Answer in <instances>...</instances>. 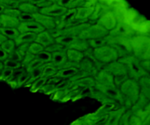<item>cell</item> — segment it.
<instances>
[{
  "mask_svg": "<svg viewBox=\"0 0 150 125\" xmlns=\"http://www.w3.org/2000/svg\"><path fill=\"white\" fill-rule=\"evenodd\" d=\"M29 78H30V73L25 70L18 78L17 82H16V88H19L26 84V83L29 80Z\"/></svg>",
  "mask_w": 150,
  "mask_h": 125,
  "instance_id": "cell-38",
  "label": "cell"
},
{
  "mask_svg": "<svg viewBox=\"0 0 150 125\" xmlns=\"http://www.w3.org/2000/svg\"><path fill=\"white\" fill-rule=\"evenodd\" d=\"M106 45L112 47L116 50L119 56V59L122 57L132 55V48L130 44V38L120 36H106Z\"/></svg>",
  "mask_w": 150,
  "mask_h": 125,
  "instance_id": "cell-5",
  "label": "cell"
},
{
  "mask_svg": "<svg viewBox=\"0 0 150 125\" xmlns=\"http://www.w3.org/2000/svg\"><path fill=\"white\" fill-rule=\"evenodd\" d=\"M67 11V8L63 7L57 4V3H54L51 5L46 7H42L39 10V13L45 16H50L53 18H60Z\"/></svg>",
  "mask_w": 150,
  "mask_h": 125,
  "instance_id": "cell-12",
  "label": "cell"
},
{
  "mask_svg": "<svg viewBox=\"0 0 150 125\" xmlns=\"http://www.w3.org/2000/svg\"><path fill=\"white\" fill-rule=\"evenodd\" d=\"M108 35V31H107L100 25L96 23L94 25H89L79 35L78 37L79 39L89 40L95 39V38L104 37Z\"/></svg>",
  "mask_w": 150,
  "mask_h": 125,
  "instance_id": "cell-8",
  "label": "cell"
},
{
  "mask_svg": "<svg viewBox=\"0 0 150 125\" xmlns=\"http://www.w3.org/2000/svg\"><path fill=\"white\" fill-rule=\"evenodd\" d=\"M98 24L100 25L103 28H105L108 32L112 30L117 25V22L114 17V14L111 11H108L103 15L98 20Z\"/></svg>",
  "mask_w": 150,
  "mask_h": 125,
  "instance_id": "cell-14",
  "label": "cell"
},
{
  "mask_svg": "<svg viewBox=\"0 0 150 125\" xmlns=\"http://www.w3.org/2000/svg\"><path fill=\"white\" fill-rule=\"evenodd\" d=\"M94 78L96 83L98 84L105 86H116L114 82V76L104 70L97 72Z\"/></svg>",
  "mask_w": 150,
  "mask_h": 125,
  "instance_id": "cell-15",
  "label": "cell"
},
{
  "mask_svg": "<svg viewBox=\"0 0 150 125\" xmlns=\"http://www.w3.org/2000/svg\"><path fill=\"white\" fill-rule=\"evenodd\" d=\"M0 32L4 35L7 39L15 40L20 35L16 28H4L0 27Z\"/></svg>",
  "mask_w": 150,
  "mask_h": 125,
  "instance_id": "cell-28",
  "label": "cell"
},
{
  "mask_svg": "<svg viewBox=\"0 0 150 125\" xmlns=\"http://www.w3.org/2000/svg\"><path fill=\"white\" fill-rule=\"evenodd\" d=\"M73 1H74V0H59L57 2V4H59V6H61V7L67 8V7H69V5H70Z\"/></svg>",
  "mask_w": 150,
  "mask_h": 125,
  "instance_id": "cell-55",
  "label": "cell"
},
{
  "mask_svg": "<svg viewBox=\"0 0 150 125\" xmlns=\"http://www.w3.org/2000/svg\"><path fill=\"white\" fill-rule=\"evenodd\" d=\"M102 70H105V71L108 72V73H109L110 74L112 75L114 77V76H119V75L127 74L125 66L122 63L120 62L118 60L105 64V65L103 66V67Z\"/></svg>",
  "mask_w": 150,
  "mask_h": 125,
  "instance_id": "cell-16",
  "label": "cell"
},
{
  "mask_svg": "<svg viewBox=\"0 0 150 125\" xmlns=\"http://www.w3.org/2000/svg\"><path fill=\"white\" fill-rule=\"evenodd\" d=\"M0 47L2 50H4L7 54H10V52L13 51V50L16 49V44H15L14 40H8L4 41L3 43H1L0 45Z\"/></svg>",
  "mask_w": 150,
  "mask_h": 125,
  "instance_id": "cell-36",
  "label": "cell"
},
{
  "mask_svg": "<svg viewBox=\"0 0 150 125\" xmlns=\"http://www.w3.org/2000/svg\"><path fill=\"white\" fill-rule=\"evenodd\" d=\"M95 88L103 93L105 95H106L110 99L117 102L119 105L123 106L122 96L121 92L118 87L117 86H105L98 84V83H95Z\"/></svg>",
  "mask_w": 150,
  "mask_h": 125,
  "instance_id": "cell-9",
  "label": "cell"
},
{
  "mask_svg": "<svg viewBox=\"0 0 150 125\" xmlns=\"http://www.w3.org/2000/svg\"><path fill=\"white\" fill-rule=\"evenodd\" d=\"M18 20L21 22H27V21H32L34 20V17L32 14H29V13H21L20 16L18 18Z\"/></svg>",
  "mask_w": 150,
  "mask_h": 125,
  "instance_id": "cell-50",
  "label": "cell"
},
{
  "mask_svg": "<svg viewBox=\"0 0 150 125\" xmlns=\"http://www.w3.org/2000/svg\"><path fill=\"white\" fill-rule=\"evenodd\" d=\"M79 71V69L75 68V67L62 68L59 70L54 77L60 78H62V79H70L72 77H73V76H74Z\"/></svg>",
  "mask_w": 150,
  "mask_h": 125,
  "instance_id": "cell-23",
  "label": "cell"
},
{
  "mask_svg": "<svg viewBox=\"0 0 150 125\" xmlns=\"http://www.w3.org/2000/svg\"><path fill=\"white\" fill-rule=\"evenodd\" d=\"M128 75L127 74H122L119 75V76H114V84L117 87H120L127 79H128Z\"/></svg>",
  "mask_w": 150,
  "mask_h": 125,
  "instance_id": "cell-44",
  "label": "cell"
},
{
  "mask_svg": "<svg viewBox=\"0 0 150 125\" xmlns=\"http://www.w3.org/2000/svg\"><path fill=\"white\" fill-rule=\"evenodd\" d=\"M42 64H43V63H42L40 61L35 59L33 61H31V62L29 63L26 67H25V70H26V71L28 72V73H31L32 70L38 68V67H40V66L42 65Z\"/></svg>",
  "mask_w": 150,
  "mask_h": 125,
  "instance_id": "cell-43",
  "label": "cell"
},
{
  "mask_svg": "<svg viewBox=\"0 0 150 125\" xmlns=\"http://www.w3.org/2000/svg\"><path fill=\"white\" fill-rule=\"evenodd\" d=\"M40 91H42L45 94H47V95H51L56 92V86L46 83L41 88Z\"/></svg>",
  "mask_w": 150,
  "mask_h": 125,
  "instance_id": "cell-47",
  "label": "cell"
},
{
  "mask_svg": "<svg viewBox=\"0 0 150 125\" xmlns=\"http://www.w3.org/2000/svg\"><path fill=\"white\" fill-rule=\"evenodd\" d=\"M1 18V27L4 28H16L17 29L18 26L20 21L18 19L16 18L10 17V16H7V15L1 14L0 16Z\"/></svg>",
  "mask_w": 150,
  "mask_h": 125,
  "instance_id": "cell-22",
  "label": "cell"
},
{
  "mask_svg": "<svg viewBox=\"0 0 150 125\" xmlns=\"http://www.w3.org/2000/svg\"><path fill=\"white\" fill-rule=\"evenodd\" d=\"M25 70H25L24 67H19V68L16 69V70H13V74H12L10 78L7 81V83H8L9 84H10V86L13 88H16V82H17L18 78L19 76H20Z\"/></svg>",
  "mask_w": 150,
  "mask_h": 125,
  "instance_id": "cell-31",
  "label": "cell"
},
{
  "mask_svg": "<svg viewBox=\"0 0 150 125\" xmlns=\"http://www.w3.org/2000/svg\"><path fill=\"white\" fill-rule=\"evenodd\" d=\"M87 42L89 45V48H92V49H95V48H100V47L106 45V36L104 37L89 40H87Z\"/></svg>",
  "mask_w": 150,
  "mask_h": 125,
  "instance_id": "cell-32",
  "label": "cell"
},
{
  "mask_svg": "<svg viewBox=\"0 0 150 125\" xmlns=\"http://www.w3.org/2000/svg\"><path fill=\"white\" fill-rule=\"evenodd\" d=\"M0 4L5 9H13L18 8L20 2L16 0H0Z\"/></svg>",
  "mask_w": 150,
  "mask_h": 125,
  "instance_id": "cell-37",
  "label": "cell"
},
{
  "mask_svg": "<svg viewBox=\"0 0 150 125\" xmlns=\"http://www.w3.org/2000/svg\"><path fill=\"white\" fill-rule=\"evenodd\" d=\"M142 120L139 117L132 114L130 118V124H129V125H142Z\"/></svg>",
  "mask_w": 150,
  "mask_h": 125,
  "instance_id": "cell-54",
  "label": "cell"
},
{
  "mask_svg": "<svg viewBox=\"0 0 150 125\" xmlns=\"http://www.w3.org/2000/svg\"><path fill=\"white\" fill-rule=\"evenodd\" d=\"M89 48V45L88 44L87 40L79 39V37L76 38V40L68 47V48H70V49L77 50V51H81V52H84Z\"/></svg>",
  "mask_w": 150,
  "mask_h": 125,
  "instance_id": "cell-26",
  "label": "cell"
},
{
  "mask_svg": "<svg viewBox=\"0 0 150 125\" xmlns=\"http://www.w3.org/2000/svg\"><path fill=\"white\" fill-rule=\"evenodd\" d=\"M44 50V48L41 45H40L39 43L36 42H33L32 43H30L29 47V52L31 54H34V55H37L38 54H39L40 52Z\"/></svg>",
  "mask_w": 150,
  "mask_h": 125,
  "instance_id": "cell-39",
  "label": "cell"
},
{
  "mask_svg": "<svg viewBox=\"0 0 150 125\" xmlns=\"http://www.w3.org/2000/svg\"><path fill=\"white\" fill-rule=\"evenodd\" d=\"M93 54L95 60L104 64L119 59L118 54L116 50L108 45L93 49Z\"/></svg>",
  "mask_w": 150,
  "mask_h": 125,
  "instance_id": "cell-7",
  "label": "cell"
},
{
  "mask_svg": "<svg viewBox=\"0 0 150 125\" xmlns=\"http://www.w3.org/2000/svg\"><path fill=\"white\" fill-rule=\"evenodd\" d=\"M21 13V12L17 8L4 9V12H3V14L7 15V16H10V17L16 18H18V16H20Z\"/></svg>",
  "mask_w": 150,
  "mask_h": 125,
  "instance_id": "cell-46",
  "label": "cell"
},
{
  "mask_svg": "<svg viewBox=\"0 0 150 125\" xmlns=\"http://www.w3.org/2000/svg\"><path fill=\"white\" fill-rule=\"evenodd\" d=\"M4 9H5V8H4V7H3L2 5H1V4H0V13H3Z\"/></svg>",
  "mask_w": 150,
  "mask_h": 125,
  "instance_id": "cell-60",
  "label": "cell"
},
{
  "mask_svg": "<svg viewBox=\"0 0 150 125\" xmlns=\"http://www.w3.org/2000/svg\"><path fill=\"white\" fill-rule=\"evenodd\" d=\"M126 108L124 106H121L118 108L111 110L108 114V117L104 125H118L120 118L122 114L125 112Z\"/></svg>",
  "mask_w": 150,
  "mask_h": 125,
  "instance_id": "cell-17",
  "label": "cell"
},
{
  "mask_svg": "<svg viewBox=\"0 0 150 125\" xmlns=\"http://www.w3.org/2000/svg\"><path fill=\"white\" fill-rule=\"evenodd\" d=\"M44 1H45V0H28V2L31 3V4H34V5L38 7L40 4H41V3Z\"/></svg>",
  "mask_w": 150,
  "mask_h": 125,
  "instance_id": "cell-58",
  "label": "cell"
},
{
  "mask_svg": "<svg viewBox=\"0 0 150 125\" xmlns=\"http://www.w3.org/2000/svg\"><path fill=\"white\" fill-rule=\"evenodd\" d=\"M132 54L139 60H149L150 39L148 35H137L130 38Z\"/></svg>",
  "mask_w": 150,
  "mask_h": 125,
  "instance_id": "cell-3",
  "label": "cell"
},
{
  "mask_svg": "<svg viewBox=\"0 0 150 125\" xmlns=\"http://www.w3.org/2000/svg\"><path fill=\"white\" fill-rule=\"evenodd\" d=\"M118 61L125 66L129 78L139 81L143 76L149 75L141 67L140 60L135 57L133 54L120 58Z\"/></svg>",
  "mask_w": 150,
  "mask_h": 125,
  "instance_id": "cell-4",
  "label": "cell"
},
{
  "mask_svg": "<svg viewBox=\"0 0 150 125\" xmlns=\"http://www.w3.org/2000/svg\"><path fill=\"white\" fill-rule=\"evenodd\" d=\"M71 125H88V124H86V122L85 121L83 117H81V119H79L78 120L75 121Z\"/></svg>",
  "mask_w": 150,
  "mask_h": 125,
  "instance_id": "cell-57",
  "label": "cell"
},
{
  "mask_svg": "<svg viewBox=\"0 0 150 125\" xmlns=\"http://www.w3.org/2000/svg\"><path fill=\"white\" fill-rule=\"evenodd\" d=\"M1 26V18H0V27Z\"/></svg>",
  "mask_w": 150,
  "mask_h": 125,
  "instance_id": "cell-63",
  "label": "cell"
},
{
  "mask_svg": "<svg viewBox=\"0 0 150 125\" xmlns=\"http://www.w3.org/2000/svg\"><path fill=\"white\" fill-rule=\"evenodd\" d=\"M47 80H48V79L42 77H40L38 79H37V80H35L30 86L31 91H32V92H37V91L38 90H40L41 88L46 83Z\"/></svg>",
  "mask_w": 150,
  "mask_h": 125,
  "instance_id": "cell-35",
  "label": "cell"
},
{
  "mask_svg": "<svg viewBox=\"0 0 150 125\" xmlns=\"http://www.w3.org/2000/svg\"><path fill=\"white\" fill-rule=\"evenodd\" d=\"M140 65L142 68L144 70L146 73L149 74L150 70V62L149 60H140Z\"/></svg>",
  "mask_w": 150,
  "mask_h": 125,
  "instance_id": "cell-52",
  "label": "cell"
},
{
  "mask_svg": "<svg viewBox=\"0 0 150 125\" xmlns=\"http://www.w3.org/2000/svg\"><path fill=\"white\" fill-rule=\"evenodd\" d=\"M35 42H38L40 45H42L45 49L48 46L51 45V44L55 42V39L53 38L50 35L47 30H44L42 32H40V33L37 34L36 39H35Z\"/></svg>",
  "mask_w": 150,
  "mask_h": 125,
  "instance_id": "cell-19",
  "label": "cell"
},
{
  "mask_svg": "<svg viewBox=\"0 0 150 125\" xmlns=\"http://www.w3.org/2000/svg\"><path fill=\"white\" fill-rule=\"evenodd\" d=\"M3 65H4V68L11 69V70H16V69L19 68V67H21V62L13 61V60L8 59L4 60Z\"/></svg>",
  "mask_w": 150,
  "mask_h": 125,
  "instance_id": "cell-40",
  "label": "cell"
},
{
  "mask_svg": "<svg viewBox=\"0 0 150 125\" xmlns=\"http://www.w3.org/2000/svg\"><path fill=\"white\" fill-rule=\"evenodd\" d=\"M85 4V0H74L71 4L69 5L67 9H77L79 7H83Z\"/></svg>",
  "mask_w": 150,
  "mask_h": 125,
  "instance_id": "cell-51",
  "label": "cell"
},
{
  "mask_svg": "<svg viewBox=\"0 0 150 125\" xmlns=\"http://www.w3.org/2000/svg\"><path fill=\"white\" fill-rule=\"evenodd\" d=\"M33 17L34 20L39 23L45 29L49 30V29L57 28L58 18L50 17V16L41 14L39 12L33 14Z\"/></svg>",
  "mask_w": 150,
  "mask_h": 125,
  "instance_id": "cell-11",
  "label": "cell"
},
{
  "mask_svg": "<svg viewBox=\"0 0 150 125\" xmlns=\"http://www.w3.org/2000/svg\"><path fill=\"white\" fill-rule=\"evenodd\" d=\"M111 36H120L131 38L136 35V32L130 24L125 23H117L115 27L108 32Z\"/></svg>",
  "mask_w": 150,
  "mask_h": 125,
  "instance_id": "cell-10",
  "label": "cell"
},
{
  "mask_svg": "<svg viewBox=\"0 0 150 125\" xmlns=\"http://www.w3.org/2000/svg\"><path fill=\"white\" fill-rule=\"evenodd\" d=\"M3 68H4V65H3V63L1 62V61H0V71H1V70H2Z\"/></svg>",
  "mask_w": 150,
  "mask_h": 125,
  "instance_id": "cell-61",
  "label": "cell"
},
{
  "mask_svg": "<svg viewBox=\"0 0 150 125\" xmlns=\"http://www.w3.org/2000/svg\"><path fill=\"white\" fill-rule=\"evenodd\" d=\"M18 10H20L21 13H29V14H35V13H38L39 12V8L37 6L34 5V4H31V3L28 2H23L20 3L18 6Z\"/></svg>",
  "mask_w": 150,
  "mask_h": 125,
  "instance_id": "cell-27",
  "label": "cell"
},
{
  "mask_svg": "<svg viewBox=\"0 0 150 125\" xmlns=\"http://www.w3.org/2000/svg\"><path fill=\"white\" fill-rule=\"evenodd\" d=\"M30 43H24V44H22V45H18L17 46V48H16V51L19 53L21 56L22 57H23L25 56V54L28 52L29 51V47Z\"/></svg>",
  "mask_w": 150,
  "mask_h": 125,
  "instance_id": "cell-49",
  "label": "cell"
},
{
  "mask_svg": "<svg viewBox=\"0 0 150 125\" xmlns=\"http://www.w3.org/2000/svg\"><path fill=\"white\" fill-rule=\"evenodd\" d=\"M64 79L62 78H57V77H52L51 78L48 79L47 80V83H49V84L51 85H54V86H57V85L59 84V83H61Z\"/></svg>",
  "mask_w": 150,
  "mask_h": 125,
  "instance_id": "cell-53",
  "label": "cell"
},
{
  "mask_svg": "<svg viewBox=\"0 0 150 125\" xmlns=\"http://www.w3.org/2000/svg\"><path fill=\"white\" fill-rule=\"evenodd\" d=\"M71 83L73 86H76L78 88L86 89V88L95 87L96 82H95L94 77L89 76V77L83 78L74 81H71Z\"/></svg>",
  "mask_w": 150,
  "mask_h": 125,
  "instance_id": "cell-20",
  "label": "cell"
},
{
  "mask_svg": "<svg viewBox=\"0 0 150 125\" xmlns=\"http://www.w3.org/2000/svg\"><path fill=\"white\" fill-rule=\"evenodd\" d=\"M36 37L37 34L32 33V32H26V33L20 34L18 37L14 40L16 46L17 47L24 43H32V42H35Z\"/></svg>",
  "mask_w": 150,
  "mask_h": 125,
  "instance_id": "cell-21",
  "label": "cell"
},
{
  "mask_svg": "<svg viewBox=\"0 0 150 125\" xmlns=\"http://www.w3.org/2000/svg\"><path fill=\"white\" fill-rule=\"evenodd\" d=\"M140 92L136 103L130 108L132 114L139 117L142 121L150 117V78L149 75L143 76L139 81Z\"/></svg>",
  "mask_w": 150,
  "mask_h": 125,
  "instance_id": "cell-1",
  "label": "cell"
},
{
  "mask_svg": "<svg viewBox=\"0 0 150 125\" xmlns=\"http://www.w3.org/2000/svg\"><path fill=\"white\" fill-rule=\"evenodd\" d=\"M132 115V112L130 109L126 110L125 112L122 114L120 118L118 125H129L130 124V118Z\"/></svg>",
  "mask_w": 150,
  "mask_h": 125,
  "instance_id": "cell-41",
  "label": "cell"
},
{
  "mask_svg": "<svg viewBox=\"0 0 150 125\" xmlns=\"http://www.w3.org/2000/svg\"><path fill=\"white\" fill-rule=\"evenodd\" d=\"M57 71H58V70L54 66H53L51 62L46 63V64H44L43 70H42L41 77L45 78L46 79H49L51 78L54 77L56 73H57Z\"/></svg>",
  "mask_w": 150,
  "mask_h": 125,
  "instance_id": "cell-29",
  "label": "cell"
},
{
  "mask_svg": "<svg viewBox=\"0 0 150 125\" xmlns=\"http://www.w3.org/2000/svg\"><path fill=\"white\" fill-rule=\"evenodd\" d=\"M66 55H67V60L73 62L79 63L83 59V52L77 51L74 49H68L66 51Z\"/></svg>",
  "mask_w": 150,
  "mask_h": 125,
  "instance_id": "cell-25",
  "label": "cell"
},
{
  "mask_svg": "<svg viewBox=\"0 0 150 125\" xmlns=\"http://www.w3.org/2000/svg\"><path fill=\"white\" fill-rule=\"evenodd\" d=\"M7 59L10 60H13V61H18V62H21L23 59V57L19 54V53L16 51V49L13 50L12 52H10V54H8V56H7Z\"/></svg>",
  "mask_w": 150,
  "mask_h": 125,
  "instance_id": "cell-48",
  "label": "cell"
},
{
  "mask_svg": "<svg viewBox=\"0 0 150 125\" xmlns=\"http://www.w3.org/2000/svg\"><path fill=\"white\" fill-rule=\"evenodd\" d=\"M67 61L66 52H54L51 54V63L57 70L63 68Z\"/></svg>",
  "mask_w": 150,
  "mask_h": 125,
  "instance_id": "cell-18",
  "label": "cell"
},
{
  "mask_svg": "<svg viewBox=\"0 0 150 125\" xmlns=\"http://www.w3.org/2000/svg\"><path fill=\"white\" fill-rule=\"evenodd\" d=\"M67 49H68V48L66 46H64V45H61V44L59 43H57V42H56L45 48V51H48V52L51 53V54L54 52H66V51H67Z\"/></svg>",
  "mask_w": 150,
  "mask_h": 125,
  "instance_id": "cell-33",
  "label": "cell"
},
{
  "mask_svg": "<svg viewBox=\"0 0 150 125\" xmlns=\"http://www.w3.org/2000/svg\"><path fill=\"white\" fill-rule=\"evenodd\" d=\"M115 107L116 105L112 104H104L97 111L83 117L88 125H104L108 113Z\"/></svg>",
  "mask_w": 150,
  "mask_h": 125,
  "instance_id": "cell-6",
  "label": "cell"
},
{
  "mask_svg": "<svg viewBox=\"0 0 150 125\" xmlns=\"http://www.w3.org/2000/svg\"><path fill=\"white\" fill-rule=\"evenodd\" d=\"M142 125H150V117H147L144 121H142Z\"/></svg>",
  "mask_w": 150,
  "mask_h": 125,
  "instance_id": "cell-59",
  "label": "cell"
},
{
  "mask_svg": "<svg viewBox=\"0 0 150 125\" xmlns=\"http://www.w3.org/2000/svg\"><path fill=\"white\" fill-rule=\"evenodd\" d=\"M94 7H81L76 9V14L75 18L79 19L81 20H86L89 18L92 14Z\"/></svg>",
  "mask_w": 150,
  "mask_h": 125,
  "instance_id": "cell-24",
  "label": "cell"
},
{
  "mask_svg": "<svg viewBox=\"0 0 150 125\" xmlns=\"http://www.w3.org/2000/svg\"><path fill=\"white\" fill-rule=\"evenodd\" d=\"M13 70L8 68H4V67L1 70V72H0V80L7 81L10 78V77H11L12 74H13Z\"/></svg>",
  "mask_w": 150,
  "mask_h": 125,
  "instance_id": "cell-45",
  "label": "cell"
},
{
  "mask_svg": "<svg viewBox=\"0 0 150 125\" xmlns=\"http://www.w3.org/2000/svg\"><path fill=\"white\" fill-rule=\"evenodd\" d=\"M35 59L40 61L43 64H46V63L51 62V54L44 49L43 51L35 55Z\"/></svg>",
  "mask_w": 150,
  "mask_h": 125,
  "instance_id": "cell-34",
  "label": "cell"
},
{
  "mask_svg": "<svg viewBox=\"0 0 150 125\" xmlns=\"http://www.w3.org/2000/svg\"><path fill=\"white\" fill-rule=\"evenodd\" d=\"M19 33H26V32H32V33L38 34L42 31L45 30L39 23L35 20L32 21L21 22L17 28Z\"/></svg>",
  "mask_w": 150,
  "mask_h": 125,
  "instance_id": "cell-13",
  "label": "cell"
},
{
  "mask_svg": "<svg viewBox=\"0 0 150 125\" xmlns=\"http://www.w3.org/2000/svg\"><path fill=\"white\" fill-rule=\"evenodd\" d=\"M35 59V56L34 55V54H31V53H29V51H28V52L26 53V54H25L24 56L23 57L21 61V67H24V68H25V67H26V66H27L28 64H29V63L31 62V61H33Z\"/></svg>",
  "mask_w": 150,
  "mask_h": 125,
  "instance_id": "cell-42",
  "label": "cell"
},
{
  "mask_svg": "<svg viewBox=\"0 0 150 125\" xmlns=\"http://www.w3.org/2000/svg\"><path fill=\"white\" fill-rule=\"evenodd\" d=\"M0 72H1V71H0Z\"/></svg>",
  "mask_w": 150,
  "mask_h": 125,
  "instance_id": "cell-64",
  "label": "cell"
},
{
  "mask_svg": "<svg viewBox=\"0 0 150 125\" xmlns=\"http://www.w3.org/2000/svg\"><path fill=\"white\" fill-rule=\"evenodd\" d=\"M7 56H8V54L5 52L4 50H2L0 47V61H4V60H6L7 59Z\"/></svg>",
  "mask_w": 150,
  "mask_h": 125,
  "instance_id": "cell-56",
  "label": "cell"
},
{
  "mask_svg": "<svg viewBox=\"0 0 150 125\" xmlns=\"http://www.w3.org/2000/svg\"><path fill=\"white\" fill-rule=\"evenodd\" d=\"M76 38L77 37L70 36V35H62V36L55 38V42L61 44L64 46H66L68 48V47L76 40Z\"/></svg>",
  "mask_w": 150,
  "mask_h": 125,
  "instance_id": "cell-30",
  "label": "cell"
},
{
  "mask_svg": "<svg viewBox=\"0 0 150 125\" xmlns=\"http://www.w3.org/2000/svg\"><path fill=\"white\" fill-rule=\"evenodd\" d=\"M123 99V106L127 110L130 109L136 103L139 96L140 87L138 81L128 78L119 87Z\"/></svg>",
  "mask_w": 150,
  "mask_h": 125,
  "instance_id": "cell-2",
  "label": "cell"
},
{
  "mask_svg": "<svg viewBox=\"0 0 150 125\" xmlns=\"http://www.w3.org/2000/svg\"><path fill=\"white\" fill-rule=\"evenodd\" d=\"M50 1H51L52 3H57L59 0H49Z\"/></svg>",
  "mask_w": 150,
  "mask_h": 125,
  "instance_id": "cell-62",
  "label": "cell"
}]
</instances>
